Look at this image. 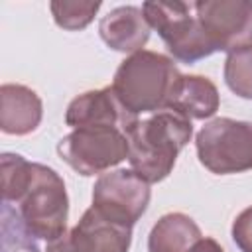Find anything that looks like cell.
<instances>
[{"mask_svg": "<svg viewBox=\"0 0 252 252\" xmlns=\"http://www.w3.org/2000/svg\"><path fill=\"white\" fill-rule=\"evenodd\" d=\"M181 73L163 53L142 49L128 55L116 69L112 91L134 116L169 110Z\"/></svg>", "mask_w": 252, "mask_h": 252, "instance_id": "obj_1", "label": "cell"}, {"mask_svg": "<svg viewBox=\"0 0 252 252\" xmlns=\"http://www.w3.org/2000/svg\"><path fill=\"white\" fill-rule=\"evenodd\" d=\"M191 136L193 124L189 118L173 110L156 112L128 130V161L142 179L159 183L173 171L177 156L191 142Z\"/></svg>", "mask_w": 252, "mask_h": 252, "instance_id": "obj_2", "label": "cell"}, {"mask_svg": "<svg viewBox=\"0 0 252 252\" xmlns=\"http://www.w3.org/2000/svg\"><path fill=\"white\" fill-rule=\"evenodd\" d=\"M18 205L26 226L35 238L53 242L67 234L69 197L65 181L55 169L33 163L32 181Z\"/></svg>", "mask_w": 252, "mask_h": 252, "instance_id": "obj_3", "label": "cell"}, {"mask_svg": "<svg viewBox=\"0 0 252 252\" xmlns=\"http://www.w3.org/2000/svg\"><path fill=\"white\" fill-rule=\"evenodd\" d=\"M142 12L152 30L163 39L173 59L181 63H195L215 53L209 37L205 35L193 4L187 2H144Z\"/></svg>", "mask_w": 252, "mask_h": 252, "instance_id": "obj_4", "label": "cell"}, {"mask_svg": "<svg viewBox=\"0 0 252 252\" xmlns=\"http://www.w3.org/2000/svg\"><path fill=\"white\" fill-rule=\"evenodd\" d=\"M197 158L205 169L217 175L252 169V122L215 118L195 136Z\"/></svg>", "mask_w": 252, "mask_h": 252, "instance_id": "obj_5", "label": "cell"}, {"mask_svg": "<svg viewBox=\"0 0 252 252\" xmlns=\"http://www.w3.org/2000/svg\"><path fill=\"white\" fill-rule=\"evenodd\" d=\"M57 154L79 175H102L110 167L128 159V132L114 126L77 128L59 140Z\"/></svg>", "mask_w": 252, "mask_h": 252, "instance_id": "obj_6", "label": "cell"}, {"mask_svg": "<svg viewBox=\"0 0 252 252\" xmlns=\"http://www.w3.org/2000/svg\"><path fill=\"white\" fill-rule=\"evenodd\" d=\"M150 197V183L134 169H114L94 181L91 207L104 219L132 228L146 213Z\"/></svg>", "mask_w": 252, "mask_h": 252, "instance_id": "obj_7", "label": "cell"}, {"mask_svg": "<svg viewBox=\"0 0 252 252\" xmlns=\"http://www.w3.org/2000/svg\"><path fill=\"white\" fill-rule=\"evenodd\" d=\"M195 16L215 51H234L252 45L250 0H199Z\"/></svg>", "mask_w": 252, "mask_h": 252, "instance_id": "obj_8", "label": "cell"}, {"mask_svg": "<svg viewBox=\"0 0 252 252\" xmlns=\"http://www.w3.org/2000/svg\"><path fill=\"white\" fill-rule=\"evenodd\" d=\"M67 252H128L132 228L104 219L96 209H87L81 220L63 234Z\"/></svg>", "mask_w": 252, "mask_h": 252, "instance_id": "obj_9", "label": "cell"}, {"mask_svg": "<svg viewBox=\"0 0 252 252\" xmlns=\"http://www.w3.org/2000/svg\"><path fill=\"white\" fill-rule=\"evenodd\" d=\"M138 122V116L130 114L114 94L112 87L87 91L75 96L65 112V124L73 130L87 126H114L130 130Z\"/></svg>", "mask_w": 252, "mask_h": 252, "instance_id": "obj_10", "label": "cell"}, {"mask_svg": "<svg viewBox=\"0 0 252 252\" xmlns=\"http://www.w3.org/2000/svg\"><path fill=\"white\" fill-rule=\"evenodd\" d=\"M150 24L138 6H118L102 16L98 33L102 41L120 53H138L150 39Z\"/></svg>", "mask_w": 252, "mask_h": 252, "instance_id": "obj_11", "label": "cell"}, {"mask_svg": "<svg viewBox=\"0 0 252 252\" xmlns=\"http://www.w3.org/2000/svg\"><path fill=\"white\" fill-rule=\"evenodd\" d=\"M43 118V104L35 91L18 83L0 87V130L12 136L33 132Z\"/></svg>", "mask_w": 252, "mask_h": 252, "instance_id": "obj_12", "label": "cell"}, {"mask_svg": "<svg viewBox=\"0 0 252 252\" xmlns=\"http://www.w3.org/2000/svg\"><path fill=\"white\" fill-rule=\"evenodd\" d=\"M219 106L220 94L211 79L201 75H181L169 110L189 120H205L211 118L219 110Z\"/></svg>", "mask_w": 252, "mask_h": 252, "instance_id": "obj_13", "label": "cell"}, {"mask_svg": "<svg viewBox=\"0 0 252 252\" xmlns=\"http://www.w3.org/2000/svg\"><path fill=\"white\" fill-rule=\"evenodd\" d=\"M203 238L197 222L185 213L163 215L150 230L148 252H189Z\"/></svg>", "mask_w": 252, "mask_h": 252, "instance_id": "obj_14", "label": "cell"}, {"mask_svg": "<svg viewBox=\"0 0 252 252\" xmlns=\"http://www.w3.org/2000/svg\"><path fill=\"white\" fill-rule=\"evenodd\" d=\"M0 171H2V201L20 203L32 181L33 161H28L20 154L6 152L0 156Z\"/></svg>", "mask_w": 252, "mask_h": 252, "instance_id": "obj_15", "label": "cell"}, {"mask_svg": "<svg viewBox=\"0 0 252 252\" xmlns=\"http://www.w3.org/2000/svg\"><path fill=\"white\" fill-rule=\"evenodd\" d=\"M0 232H2V252H41L37 246V238L26 226L18 209L12 203L2 201L0 211Z\"/></svg>", "mask_w": 252, "mask_h": 252, "instance_id": "obj_16", "label": "cell"}, {"mask_svg": "<svg viewBox=\"0 0 252 252\" xmlns=\"http://www.w3.org/2000/svg\"><path fill=\"white\" fill-rule=\"evenodd\" d=\"M224 83L236 96L252 100V45L234 49L226 55Z\"/></svg>", "mask_w": 252, "mask_h": 252, "instance_id": "obj_17", "label": "cell"}, {"mask_svg": "<svg viewBox=\"0 0 252 252\" xmlns=\"http://www.w3.org/2000/svg\"><path fill=\"white\" fill-rule=\"evenodd\" d=\"M98 8H100V2H59V0H53L49 4V10H51L55 24L63 30H69V32H79V30L87 28L93 22Z\"/></svg>", "mask_w": 252, "mask_h": 252, "instance_id": "obj_18", "label": "cell"}, {"mask_svg": "<svg viewBox=\"0 0 252 252\" xmlns=\"http://www.w3.org/2000/svg\"><path fill=\"white\" fill-rule=\"evenodd\" d=\"M230 234L240 252H252V207H246L234 219Z\"/></svg>", "mask_w": 252, "mask_h": 252, "instance_id": "obj_19", "label": "cell"}, {"mask_svg": "<svg viewBox=\"0 0 252 252\" xmlns=\"http://www.w3.org/2000/svg\"><path fill=\"white\" fill-rule=\"evenodd\" d=\"M189 252H224V250H222V246H220L215 238L203 236V238H199V240L193 244V248H191Z\"/></svg>", "mask_w": 252, "mask_h": 252, "instance_id": "obj_20", "label": "cell"}, {"mask_svg": "<svg viewBox=\"0 0 252 252\" xmlns=\"http://www.w3.org/2000/svg\"><path fill=\"white\" fill-rule=\"evenodd\" d=\"M45 252H67L65 248V242H63V236L53 240V242H47V250Z\"/></svg>", "mask_w": 252, "mask_h": 252, "instance_id": "obj_21", "label": "cell"}]
</instances>
